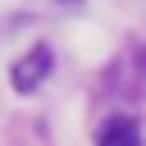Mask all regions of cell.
<instances>
[{
    "label": "cell",
    "mask_w": 146,
    "mask_h": 146,
    "mask_svg": "<svg viewBox=\"0 0 146 146\" xmlns=\"http://www.w3.org/2000/svg\"><path fill=\"white\" fill-rule=\"evenodd\" d=\"M50 46H32L18 64H14V73H9V82H14V91H36L41 82H46V73H50Z\"/></svg>",
    "instance_id": "6da1fadb"
},
{
    "label": "cell",
    "mask_w": 146,
    "mask_h": 146,
    "mask_svg": "<svg viewBox=\"0 0 146 146\" xmlns=\"http://www.w3.org/2000/svg\"><path fill=\"white\" fill-rule=\"evenodd\" d=\"M96 146H141V132H137V123L132 119H110L105 128H100V141Z\"/></svg>",
    "instance_id": "7a4b0ae2"
}]
</instances>
